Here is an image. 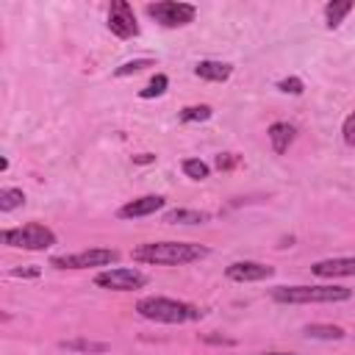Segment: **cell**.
<instances>
[{"mask_svg":"<svg viewBox=\"0 0 355 355\" xmlns=\"http://www.w3.org/2000/svg\"><path fill=\"white\" fill-rule=\"evenodd\" d=\"M211 216L205 211H189V208H175V211L164 214V222H169V225H202Z\"/></svg>","mask_w":355,"mask_h":355,"instance_id":"cell-14","label":"cell"},{"mask_svg":"<svg viewBox=\"0 0 355 355\" xmlns=\"http://www.w3.org/2000/svg\"><path fill=\"white\" fill-rule=\"evenodd\" d=\"M22 202H25L22 189H3V191H0V211H3V214H6V211L19 208Z\"/></svg>","mask_w":355,"mask_h":355,"instance_id":"cell-16","label":"cell"},{"mask_svg":"<svg viewBox=\"0 0 355 355\" xmlns=\"http://www.w3.org/2000/svg\"><path fill=\"white\" fill-rule=\"evenodd\" d=\"M153 61H147V58H139V61H128V64H122L119 69H116V75L122 78V75H130V72H139V69H144V67H150Z\"/></svg>","mask_w":355,"mask_h":355,"instance_id":"cell-22","label":"cell"},{"mask_svg":"<svg viewBox=\"0 0 355 355\" xmlns=\"http://www.w3.org/2000/svg\"><path fill=\"white\" fill-rule=\"evenodd\" d=\"M230 72H233V67L225 64V61H200V64L194 67V75H197V78H202V80H214V83L227 80Z\"/></svg>","mask_w":355,"mask_h":355,"instance_id":"cell-12","label":"cell"},{"mask_svg":"<svg viewBox=\"0 0 355 355\" xmlns=\"http://www.w3.org/2000/svg\"><path fill=\"white\" fill-rule=\"evenodd\" d=\"M108 28L114 36L119 39H133L139 33V25H136V17H133V8L125 3V0H116L108 11Z\"/></svg>","mask_w":355,"mask_h":355,"instance_id":"cell-8","label":"cell"},{"mask_svg":"<svg viewBox=\"0 0 355 355\" xmlns=\"http://www.w3.org/2000/svg\"><path fill=\"white\" fill-rule=\"evenodd\" d=\"M225 275H227L230 280H236V283H252V280H266V277H272L275 269L266 266V263H258V261H236V263H230V266L225 269Z\"/></svg>","mask_w":355,"mask_h":355,"instance_id":"cell-9","label":"cell"},{"mask_svg":"<svg viewBox=\"0 0 355 355\" xmlns=\"http://www.w3.org/2000/svg\"><path fill=\"white\" fill-rule=\"evenodd\" d=\"M116 261H119V252L116 250L94 247V250L72 252V255H55L50 263L55 269H86V266H108V263H116Z\"/></svg>","mask_w":355,"mask_h":355,"instance_id":"cell-6","label":"cell"},{"mask_svg":"<svg viewBox=\"0 0 355 355\" xmlns=\"http://www.w3.org/2000/svg\"><path fill=\"white\" fill-rule=\"evenodd\" d=\"M275 302H288V305H300V302H341L349 300V288L344 286H277L272 291Z\"/></svg>","mask_w":355,"mask_h":355,"instance_id":"cell-3","label":"cell"},{"mask_svg":"<svg viewBox=\"0 0 355 355\" xmlns=\"http://www.w3.org/2000/svg\"><path fill=\"white\" fill-rule=\"evenodd\" d=\"M341 136H344V141H347V144H355V111H352V114L344 119Z\"/></svg>","mask_w":355,"mask_h":355,"instance_id":"cell-24","label":"cell"},{"mask_svg":"<svg viewBox=\"0 0 355 355\" xmlns=\"http://www.w3.org/2000/svg\"><path fill=\"white\" fill-rule=\"evenodd\" d=\"M305 336H311V338H344V330L336 324H308Z\"/></svg>","mask_w":355,"mask_h":355,"instance_id":"cell-17","label":"cell"},{"mask_svg":"<svg viewBox=\"0 0 355 355\" xmlns=\"http://www.w3.org/2000/svg\"><path fill=\"white\" fill-rule=\"evenodd\" d=\"M147 14L161 22L164 28H183L194 19L197 8L191 3H175V0H161V3H150L147 6Z\"/></svg>","mask_w":355,"mask_h":355,"instance_id":"cell-5","label":"cell"},{"mask_svg":"<svg viewBox=\"0 0 355 355\" xmlns=\"http://www.w3.org/2000/svg\"><path fill=\"white\" fill-rule=\"evenodd\" d=\"M233 164H236V158H230V153H225V155L216 158V166H219V169H227V166H233Z\"/></svg>","mask_w":355,"mask_h":355,"instance_id":"cell-25","label":"cell"},{"mask_svg":"<svg viewBox=\"0 0 355 355\" xmlns=\"http://www.w3.org/2000/svg\"><path fill=\"white\" fill-rule=\"evenodd\" d=\"M166 86H169V78H166V75H155V78L147 83V89H141V97H144V100L158 97V94L166 92Z\"/></svg>","mask_w":355,"mask_h":355,"instance_id":"cell-19","label":"cell"},{"mask_svg":"<svg viewBox=\"0 0 355 355\" xmlns=\"http://www.w3.org/2000/svg\"><path fill=\"white\" fill-rule=\"evenodd\" d=\"M136 311L139 316L150 322H164V324H183V322L200 319V308L180 300H169V297H144L136 302Z\"/></svg>","mask_w":355,"mask_h":355,"instance_id":"cell-2","label":"cell"},{"mask_svg":"<svg viewBox=\"0 0 355 355\" xmlns=\"http://www.w3.org/2000/svg\"><path fill=\"white\" fill-rule=\"evenodd\" d=\"M3 244L8 247H19V250H47L55 244V233L39 222L22 225V227H11L3 230Z\"/></svg>","mask_w":355,"mask_h":355,"instance_id":"cell-4","label":"cell"},{"mask_svg":"<svg viewBox=\"0 0 355 355\" xmlns=\"http://www.w3.org/2000/svg\"><path fill=\"white\" fill-rule=\"evenodd\" d=\"M164 197H158V194H147V197H139V200H133V202H128V205H122L119 208V216L122 219H136V216H147V214H155L158 208H164Z\"/></svg>","mask_w":355,"mask_h":355,"instance_id":"cell-11","label":"cell"},{"mask_svg":"<svg viewBox=\"0 0 355 355\" xmlns=\"http://www.w3.org/2000/svg\"><path fill=\"white\" fill-rule=\"evenodd\" d=\"M94 283L100 288H114V291H133V288H141L147 283V277L139 272V269H108V272H100L94 277Z\"/></svg>","mask_w":355,"mask_h":355,"instance_id":"cell-7","label":"cell"},{"mask_svg":"<svg viewBox=\"0 0 355 355\" xmlns=\"http://www.w3.org/2000/svg\"><path fill=\"white\" fill-rule=\"evenodd\" d=\"M258 355H294V352H258Z\"/></svg>","mask_w":355,"mask_h":355,"instance_id":"cell-26","label":"cell"},{"mask_svg":"<svg viewBox=\"0 0 355 355\" xmlns=\"http://www.w3.org/2000/svg\"><path fill=\"white\" fill-rule=\"evenodd\" d=\"M277 89L286 92V94H302V80L300 78H286V80L277 83Z\"/></svg>","mask_w":355,"mask_h":355,"instance_id":"cell-23","label":"cell"},{"mask_svg":"<svg viewBox=\"0 0 355 355\" xmlns=\"http://www.w3.org/2000/svg\"><path fill=\"white\" fill-rule=\"evenodd\" d=\"M61 347L67 349H83V352H105L108 344H97V341H64Z\"/></svg>","mask_w":355,"mask_h":355,"instance_id":"cell-21","label":"cell"},{"mask_svg":"<svg viewBox=\"0 0 355 355\" xmlns=\"http://www.w3.org/2000/svg\"><path fill=\"white\" fill-rule=\"evenodd\" d=\"M211 116V108L208 105H189L180 111V119L183 122H205Z\"/></svg>","mask_w":355,"mask_h":355,"instance_id":"cell-20","label":"cell"},{"mask_svg":"<svg viewBox=\"0 0 355 355\" xmlns=\"http://www.w3.org/2000/svg\"><path fill=\"white\" fill-rule=\"evenodd\" d=\"M313 275L319 277H349L355 275V258H327V261H316L311 266Z\"/></svg>","mask_w":355,"mask_h":355,"instance_id":"cell-10","label":"cell"},{"mask_svg":"<svg viewBox=\"0 0 355 355\" xmlns=\"http://www.w3.org/2000/svg\"><path fill=\"white\" fill-rule=\"evenodd\" d=\"M352 11V3L349 0H333L324 6V17H327V28H336L347 14Z\"/></svg>","mask_w":355,"mask_h":355,"instance_id":"cell-15","label":"cell"},{"mask_svg":"<svg viewBox=\"0 0 355 355\" xmlns=\"http://www.w3.org/2000/svg\"><path fill=\"white\" fill-rule=\"evenodd\" d=\"M269 141H272V150H275L277 155H283V153L288 150V144L294 141V125H288V122H275V125L269 128Z\"/></svg>","mask_w":355,"mask_h":355,"instance_id":"cell-13","label":"cell"},{"mask_svg":"<svg viewBox=\"0 0 355 355\" xmlns=\"http://www.w3.org/2000/svg\"><path fill=\"white\" fill-rule=\"evenodd\" d=\"M130 255H133V261H141V263L178 266V263H191V261L205 258L208 247L189 244V241H150V244H139Z\"/></svg>","mask_w":355,"mask_h":355,"instance_id":"cell-1","label":"cell"},{"mask_svg":"<svg viewBox=\"0 0 355 355\" xmlns=\"http://www.w3.org/2000/svg\"><path fill=\"white\" fill-rule=\"evenodd\" d=\"M183 172H186L191 180H205L211 169H208V164H202L200 158H186V161H183Z\"/></svg>","mask_w":355,"mask_h":355,"instance_id":"cell-18","label":"cell"}]
</instances>
